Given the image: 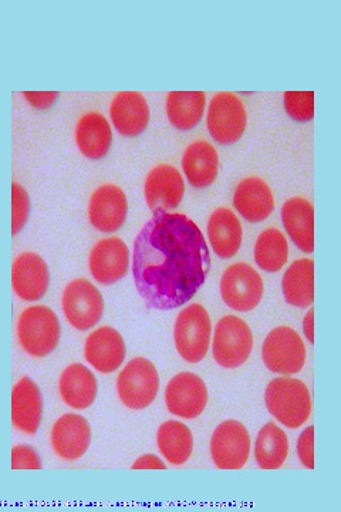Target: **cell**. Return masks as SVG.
<instances>
[{"mask_svg":"<svg viewBox=\"0 0 341 512\" xmlns=\"http://www.w3.org/2000/svg\"><path fill=\"white\" fill-rule=\"evenodd\" d=\"M262 359L269 372L280 376L297 375L306 365L305 342L295 329L279 326L266 336Z\"/></svg>","mask_w":341,"mask_h":512,"instance_id":"6","label":"cell"},{"mask_svg":"<svg viewBox=\"0 0 341 512\" xmlns=\"http://www.w3.org/2000/svg\"><path fill=\"white\" fill-rule=\"evenodd\" d=\"M50 441L57 457L66 461L80 460L89 451L91 427L80 414H63L53 424Z\"/></svg>","mask_w":341,"mask_h":512,"instance_id":"18","label":"cell"},{"mask_svg":"<svg viewBox=\"0 0 341 512\" xmlns=\"http://www.w3.org/2000/svg\"><path fill=\"white\" fill-rule=\"evenodd\" d=\"M42 460L35 448L20 444L12 450V470H42Z\"/></svg>","mask_w":341,"mask_h":512,"instance_id":"34","label":"cell"},{"mask_svg":"<svg viewBox=\"0 0 341 512\" xmlns=\"http://www.w3.org/2000/svg\"><path fill=\"white\" fill-rule=\"evenodd\" d=\"M297 457L307 470H315V427L303 430L297 440Z\"/></svg>","mask_w":341,"mask_h":512,"instance_id":"35","label":"cell"},{"mask_svg":"<svg viewBox=\"0 0 341 512\" xmlns=\"http://www.w3.org/2000/svg\"><path fill=\"white\" fill-rule=\"evenodd\" d=\"M157 446L171 466H182L194 453V436L181 421L168 420L157 431Z\"/></svg>","mask_w":341,"mask_h":512,"instance_id":"28","label":"cell"},{"mask_svg":"<svg viewBox=\"0 0 341 512\" xmlns=\"http://www.w3.org/2000/svg\"><path fill=\"white\" fill-rule=\"evenodd\" d=\"M242 225L235 212L228 208H216L208 220V239L216 256L231 259L242 245Z\"/></svg>","mask_w":341,"mask_h":512,"instance_id":"25","label":"cell"},{"mask_svg":"<svg viewBox=\"0 0 341 512\" xmlns=\"http://www.w3.org/2000/svg\"><path fill=\"white\" fill-rule=\"evenodd\" d=\"M251 447V436L243 423L226 420L212 434V461L219 470H242L251 456Z\"/></svg>","mask_w":341,"mask_h":512,"instance_id":"9","label":"cell"},{"mask_svg":"<svg viewBox=\"0 0 341 512\" xmlns=\"http://www.w3.org/2000/svg\"><path fill=\"white\" fill-rule=\"evenodd\" d=\"M127 215V195L117 185H101L91 194L89 220L97 231L114 234L126 224Z\"/></svg>","mask_w":341,"mask_h":512,"instance_id":"13","label":"cell"},{"mask_svg":"<svg viewBox=\"0 0 341 512\" xmlns=\"http://www.w3.org/2000/svg\"><path fill=\"white\" fill-rule=\"evenodd\" d=\"M26 100L32 104L36 109H49L54 104V101L59 99V93L56 92H25Z\"/></svg>","mask_w":341,"mask_h":512,"instance_id":"36","label":"cell"},{"mask_svg":"<svg viewBox=\"0 0 341 512\" xmlns=\"http://www.w3.org/2000/svg\"><path fill=\"white\" fill-rule=\"evenodd\" d=\"M234 207L246 221L258 224L275 210V197L262 178H243L235 190Z\"/></svg>","mask_w":341,"mask_h":512,"instance_id":"21","label":"cell"},{"mask_svg":"<svg viewBox=\"0 0 341 512\" xmlns=\"http://www.w3.org/2000/svg\"><path fill=\"white\" fill-rule=\"evenodd\" d=\"M59 393L67 406L74 410H86L96 402L99 384L89 367L73 363L60 375Z\"/></svg>","mask_w":341,"mask_h":512,"instance_id":"23","label":"cell"},{"mask_svg":"<svg viewBox=\"0 0 341 512\" xmlns=\"http://www.w3.org/2000/svg\"><path fill=\"white\" fill-rule=\"evenodd\" d=\"M130 258V249L123 239L117 237L101 239L90 252L91 276L101 285L116 284L127 275Z\"/></svg>","mask_w":341,"mask_h":512,"instance_id":"15","label":"cell"},{"mask_svg":"<svg viewBox=\"0 0 341 512\" xmlns=\"http://www.w3.org/2000/svg\"><path fill=\"white\" fill-rule=\"evenodd\" d=\"M265 285L262 276L251 265L229 266L221 279V296L236 312H251L262 302Z\"/></svg>","mask_w":341,"mask_h":512,"instance_id":"10","label":"cell"},{"mask_svg":"<svg viewBox=\"0 0 341 512\" xmlns=\"http://www.w3.org/2000/svg\"><path fill=\"white\" fill-rule=\"evenodd\" d=\"M133 470H167V464L155 454H144L134 461Z\"/></svg>","mask_w":341,"mask_h":512,"instance_id":"37","label":"cell"},{"mask_svg":"<svg viewBox=\"0 0 341 512\" xmlns=\"http://www.w3.org/2000/svg\"><path fill=\"white\" fill-rule=\"evenodd\" d=\"M211 254L187 215L155 212L134 241L135 288L150 308L171 311L191 301L208 278Z\"/></svg>","mask_w":341,"mask_h":512,"instance_id":"1","label":"cell"},{"mask_svg":"<svg viewBox=\"0 0 341 512\" xmlns=\"http://www.w3.org/2000/svg\"><path fill=\"white\" fill-rule=\"evenodd\" d=\"M253 350V335L245 320L224 316L216 325L212 355L224 369L234 370L248 362Z\"/></svg>","mask_w":341,"mask_h":512,"instance_id":"7","label":"cell"},{"mask_svg":"<svg viewBox=\"0 0 341 512\" xmlns=\"http://www.w3.org/2000/svg\"><path fill=\"white\" fill-rule=\"evenodd\" d=\"M219 157L212 144L204 140L189 144L182 157V168L189 184L195 188H207L218 177Z\"/></svg>","mask_w":341,"mask_h":512,"instance_id":"26","label":"cell"},{"mask_svg":"<svg viewBox=\"0 0 341 512\" xmlns=\"http://www.w3.org/2000/svg\"><path fill=\"white\" fill-rule=\"evenodd\" d=\"M282 222L293 244L305 254L315 251V208L306 198L295 197L282 207Z\"/></svg>","mask_w":341,"mask_h":512,"instance_id":"22","label":"cell"},{"mask_svg":"<svg viewBox=\"0 0 341 512\" xmlns=\"http://www.w3.org/2000/svg\"><path fill=\"white\" fill-rule=\"evenodd\" d=\"M289 259L285 235L276 228L263 231L255 244V261L266 272H279Z\"/></svg>","mask_w":341,"mask_h":512,"instance_id":"31","label":"cell"},{"mask_svg":"<svg viewBox=\"0 0 341 512\" xmlns=\"http://www.w3.org/2000/svg\"><path fill=\"white\" fill-rule=\"evenodd\" d=\"M160 384V373L154 363L145 357H135L118 375V397L127 409L144 410L157 399Z\"/></svg>","mask_w":341,"mask_h":512,"instance_id":"5","label":"cell"},{"mask_svg":"<svg viewBox=\"0 0 341 512\" xmlns=\"http://www.w3.org/2000/svg\"><path fill=\"white\" fill-rule=\"evenodd\" d=\"M303 332L310 345H315V309L310 306V311L306 313L303 319Z\"/></svg>","mask_w":341,"mask_h":512,"instance_id":"38","label":"cell"},{"mask_svg":"<svg viewBox=\"0 0 341 512\" xmlns=\"http://www.w3.org/2000/svg\"><path fill=\"white\" fill-rule=\"evenodd\" d=\"M62 308L67 322L74 329L86 332L103 319V295L87 279H74L63 291Z\"/></svg>","mask_w":341,"mask_h":512,"instance_id":"8","label":"cell"},{"mask_svg":"<svg viewBox=\"0 0 341 512\" xmlns=\"http://www.w3.org/2000/svg\"><path fill=\"white\" fill-rule=\"evenodd\" d=\"M211 336V316L199 303L189 305L175 320V348L185 362H202L211 348Z\"/></svg>","mask_w":341,"mask_h":512,"instance_id":"4","label":"cell"},{"mask_svg":"<svg viewBox=\"0 0 341 512\" xmlns=\"http://www.w3.org/2000/svg\"><path fill=\"white\" fill-rule=\"evenodd\" d=\"M184 194V178L180 171L172 165H157L145 178V201L154 214L160 211H172L180 207Z\"/></svg>","mask_w":341,"mask_h":512,"instance_id":"17","label":"cell"},{"mask_svg":"<svg viewBox=\"0 0 341 512\" xmlns=\"http://www.w3.org/2000/svg\"><path fill=\"white\" fill-rule=\"evenodd\" d=\"M30 214V198L25 187L12 184V235L16 237L25 228Z\"/></svg>","mask_w":341,"mask_h":512,"instance_id":"33","label":"cell"},{"mask_svg":"<svg viewBox=\"0 0 341 512\" xmlns=\"http://www.w3.org/2000/svg\"><path fill=\"white\" fill-rule=\"evenodd\" d=\"M205 104L204 92H171L167 97L168 120L178 130H192L202 120Z\"/></svg>","mask_w":341,"mask_h":512,"instance_id":"30","label":"cell"},{"mask_svg":"<svg viewBox=\"0 0 341 512\" xmlns=\"http://www.w3.org/2000/svg\"><path fill=\"white\" fill-rule=\"evenodd\" d=\"M286 113L296 121H310L315 116V93L286 92L283 96Z\"/></svg>","mask_w":341,"mask_h":512,"instance_id":"32","label":"cell"},{"mask_svg":"<svg viewBox=\"0 0 341 512\" xmlns=\"http://www.w3.org/2000/svg\"><path fill=\"white\" fill-rule=\"evenodd\" d=\"M165 404L172 416L185 420L197 419L207 409V384L195 373H178L167 384Z\"/></svg>","mask_w":341,"mask_h":512,"instance_id":"12","label":"cell"},{"mask_svg":"<svg viewBox=\"0 0 341 512\" xmlns=\"http://www.w3.org/2000/svg\"><path fill=\"white\" fill-rule=\"evenodd\" d=\"M283 296L289 305L310 308L315 302V262L297 259L289 266L282 281Z\"/></svg>","mask_w":341,"mask_h":512,"instance_id":"27","label":"cell"},{"mask_svg":"<svg viewBox=\"0 0 341 512\" xmlns=\"http://www.w3.org/2000/svg\"><path fill=\"white\" fill-rule=\"evenodd\" d=\"M59 318L49 306L33 305L20 313L16 336L20 348L35 359H43L57 349L60 343Z\"/></svg>","mask_w":341,"mask_h":512,"instance_id":"3","label":"cell"},{"mask_svg":"<svg viewBox=\"0 0 341 512\" xmlns=\"http://www.w3.org/2000/svg\"><path fill=\"white\" fill-rule=\"evenodd\" d=\"M111 121L121 136L137 137L143 134L150 123V106L143 94L120 92L110 106Z\"/></svg>","mask_w":341,"mask_h":512,"instance_id":"20","label":"cell"},{"mask_svg":"<svg viewBox=\"0 0 341 512\" xmlns=\"http://www.w3.org/2000/svg\"><path fill=\"white\" fill-rule=\"evenodd\" d=\"M269 413L288 429H299L312 414V397L302 380L280 376L269 383L265 393Z\"/></svg>","mask_w":341,"mask_h":512,"instance_id":"2","label":"cell"},{"mask_svg":"<svg viewBox=\"0 0 341 512\" xmlns=\"http://www.w3.org/2000/svg\"><path fill=\"white\" fill-rule=\"evenodd\" d=\"M76 143L80 153L90 160L106 157L113 144V131L103 114L90 111L77 121Z\"/></svg>","mask_w":341,"mask_h":512,"instance_id":"24","label":"cell"},{"mask_svg":"<svg viewBox=\"0 0 341 512\" xmlns=\"http://www.w3.org/2000/svg\"><path fill=\"white\" fill-rule=\"evenodd\" d=\"M289 457V439L285 430L268 423L259 431L255 443V460L262 470H279Z\"/></svg>","mask_w":341,"mask_h":512,"instance_id":"29","label":"cell"},{"mask_svg":"<svg viewBox=\"0 0 341 512\" xmlns=\"http://www.w3.org/2000/svg\"><path fill=\"white\" fill-rule=\"evenodd\" d=\"M50 285V272L45 259L35 252H23L13 259L12 288L25 302L45 298Z\"/></svg>","mask_w":341,"mask_h":512,"instance_id":"14","label":"cell"},{"mask_svg":"<svg viewBox=\"0 0 341 512\" xmlns=\"http://www.w3.org/2000/svg\"><path fill=\"white\" fill-rule=\"evenodd\" d=\"M43 419V396L30 377L23 376L12 389V424L23 434L33 436Z\"/></svg>","mask_w":341,"mask_h":512,"instance_id":"19","label":"cell"},{"mask_svg":"<svg viewBox=\"0 0 341 512\" xmlns=\"http://www.w3.org/2000/svg\"><path fill=\"white\" fill-rule=\"evenodd\" d=\"M127 348L123 336L111 326H101L84 343V357L97 372L110 375L123 366Z\"/></svg>","mask_w":341,"mask_h":512,"instance_id":"16","label":"cell"},{"mask_svg":"<svg viewBox=\"0 0 341 512\" xmlns=\"http://www.w3.org/2000/svg\"><path fill=\"white\" fill-rule=\"evenodd\" d=\"M208 130L219 144H234L243 136L248 124L245 106L234 93L215 94L208 110Z\"/></svg>","mask_w":341,"mask_h":512,"instance_id":"11","label":"cell"}]
</instances>
